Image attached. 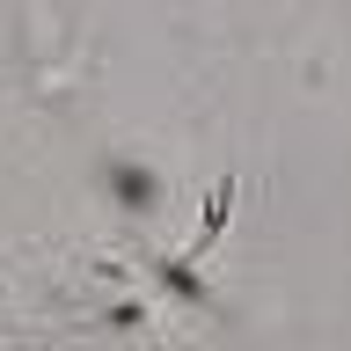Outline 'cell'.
<instances>
[{"instance_id": "6da1fadb", "label": "cell", "mask_w": 351, "mask_h": 351, "mask_svg": "<svg viewBox=\"0 0 351 351\" xmlns=\"http://www.w3.org/2000/svg\"><path fill=\"white\" fill-rule=\"evenodd\" d=\"M110 191L125 197L132 213H147V205H154V191H161V183H154L147 169H132V161H117V169H110Z\"/></svg>"}, {"instance_id": "7a4b0ae2", "label": "cell", "mask_w": 351, "mask_h": 351, "mask_svg": "<svg viewBox=\"0 0 351 351\" xmlns=\"http://www.w3.org/2000/svg\"><path fill=\"white\" fill-rule=\"evenodd\" d=\"M161 285H169V293H183V300H205V285H197L191 263H161Z\"/></svg>"}]
</instances>
